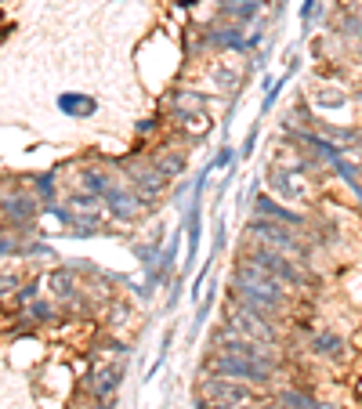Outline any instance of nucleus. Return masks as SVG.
<instances>
[{
    "instance_id": "9b49d317",
    "label": "nucleus",
    "mask_w": 362,
    "mask_h": 409,
    "mask_svg": "<svg viewBox=\"0 0 362 409\" xmlns=\"http://www.w3.org/2000/svg\"><path fill=\"white\" fill-rule=\"evenodd\" d=\"M257 207H261V214H269L272 221H279V225H301V214H290V210L275 207V203H272L269 196H261V199H257Z\"/></svg>"
},
{
    "instance_id": "4468645a",
    "label": "nucleus",
    "mask_w": 362,
    "mask_h": 409,
    "mask_svg": "<svg viewBox=\"0 0 362 409\" xmlns=\"http://www.w3.org/2000/svg\"><path fill=\"white\" fill-rule=\"evenodd\" d=\"M214 44H221V47H239V51H246V40L239 29H217L214 33Z\"/></svg>"
},
{
    "instance_id": "39448f33",
    "label": "nucleus",
    "mask_w": 362,
    "mask_h": 409,
    "mask_svg": "<svg viewBox=\"0 0 362 409\" xmlns=\"http://www.w3.org/2000/svg\"><path fill=\"white\" fill-rule=\"evenodd\" d=\"M250 232L254 235H261L269 246H275V250H282V254H293V257H305V243L301 239H293V235L282 228L279 221H272V217H257L254 225H250Z\"/></svg>"
},
{
    "instance_id": "7ed1b4c3",
    "label": "nucleus",
    "mask_w": 362,
    "mask_h": 409,
    "mask_svg": "<svg viewBox=\"0 0 362 409\" xmlns=\"http://www.w3.org/2000/svg\"><path fill=\"white\" fill-rule=\"evenodd\" d=\"M246 261H254V264H261L264 272H272L282 287H301V282H305V272L297 269V261H287V254L275 250V246H257Z\"/></svg>"
},
{
    "instance_id": "f03ea898",
    "label": "nucleus",
    "mask_w": 362,
    "mask_h": 409,
    "mask_svg": "<svg viewBox=\"0 0 362 409\" xmlns=\"http://www.w3.org/2000/svg\"><path fill=\"white\" fill-rule=\"evenodd\" d=\"M228 334L243 337V340H254V344H272L275 340V326L264 319V311L254 308H232L228 311Z\"/></svg>"
},
{
    "instance_id": "20e7f679",
    "label": "nucleus",
    "mask_w": 362,
    "mask_h": 409,
    "mask_svg": "<svg viewBox=\"0 0 362 409\" xmlns=\"http://www.w3.org/2000/svg\"><path fill=\"white\" fill-rule=\"evenodd\" d=\"M214 370L221 376H232V381H269V363H254V358L228 355V352L214 358Z\"/></svg>"
},
{
    "instance_id": "a211bd4d",
    "label": "nucleus",
    "mask_w": 362,
    "mask_h": 409,
    "mask_svg": "<svg viewBox=\"0 0 362 409\" xmlns=\"http://www.w3.org/2000/svg\"><path fill=\"white\" fill-rule=\"evenodd\" d=\"M4 290H15V275H0V293Z\"/></svg>"
},
{
    "instance_id": "423d86ee",
    "label": "nucleus",
    "mask_w": 362,
    "mask_h": 409,
    "mask_svg": "<svg viewBox=\"0 0 362 409\" xmlns=\"http://www.w3.org/2000/svg\"><path fill=\"white\" fill-rule=\"evenodd\" d=\"M269 188L287 203H301L308 196V181H305L301 170H287V167H275V163L269 170Z\"/></svg>"
},
{
    "instance_id": "2eb2a0df",
    "label": "nucleus",
    "mask_w": 362,
    "mask_h": 409,
    "mask_svg": "<svg viewBox=\"0 0 362 409\" xmlns=\"http://www.w3.org/2000/svg\"><path fill=\"white\" fill-rule=\"evenodd\" d=\"M47 282L55 287V293H58V297H73V279H69V272H55Z\"/></svg>"
},
{
    "instance_id": "dca6fc26",
    "label": "nucleus",
    "mask_w": 362,
    "mask_h": 409,
    "mask_svg": "<svg viewBox=\"0 0 362 409\" xmlns=\"http://www.w3.org/2000/svg\"><path fill=\"white\" fill-rule=\"evenodd\" d=\"M4 210H8L11 217H19V221H26V217L33 214V207H29V199H11V203H8Z\"/></svg>"
},
{
    "instance_id": "0eeeda50",
    "label": "nucleus",
    "mask_w": 362,
    "mask_h": 409,
    "mask_svg": "<svg viewBox=\"0 0 362 409\" xmlns=\"http://www.w3.org/2000/svg\"><path fill=\"white\" fill-rule=\"evenodd\" d=\"M116 388H120V366H98V370H91L87 391H91L94 399H109Z\"/></svg>"
},
{
    "instance_id": "f8f14e48",
    "label": "nucleus",
    "mask_w": 362,
    "mask_h": 409,
    "mask_svg": "<svg viewBox=\"0 0 362 409\" xmlns=\"http://www.w3.org/2000/svg\"><path fill=\"white\" fill-rule=\"evenodd\" d=\"M69 207H73V217H87V221L102 214V203L94 196H76V199H69Z\"/></svg>"
},
{
    "instance_id": "1a4fd4ad",
    "label": "nucleus",
    "mask_w": 362,
    "mask_h": 409,
    "mask_svg": "<svg viewBox=\"0 0 362 409\" xmlns=\"http://www.w3.org/2000/svg\"><path fill=\"white\" fill-rule=\"evenodd\" d=\"M178 123H181V127H188V131H192V134H207L210 131V116L207 113H203V109L196 105V109H185V105H178Z\"/></svg>"
},
{
    "instance_id": "6e6552de",
    "label": "nucleus",
    "mask_w": 362,
    "mask_h": 409,
    "mask_svg": "<svg viewBox=\"0 0 362 409\" xmlns=\"http://www.w3.org/2000/svg\"><path fill=\"white\" fill-rule=\"evenodd\" d=\"M239 76H243V66H239V62H235L232 55L217 58L214 80H217V87H221V91H235V87H239Z\"/></svg>"
},
{
    "instance_id": "f257e3e1",
    "label": "nucleus",
    "mask_w": 362,
    "mask_h": 409,
    "mask_svg": "<svg viewBox=\"0 0 362 409\" xmlns=\"http://www.w3.org/2000/svg\"><path fill=\"white\" fill-rule=\"evenodd\" d=\"M254 409L257 406V395L243 384H235L232 376H207L203 381V399H199V409Z\"/></svg>"
},
{
    "instance_id": "ddd939ff",
    "label": "nucleus",
    "mask_w": 362,
    "mask_h": 409,
    "mask_svg": "<svg viewBox=\"0 0 362 409\" xmlns=\"http://www.w3.org/2000/svg\"><path fill=\"white\" fill-rule=\"evenodd\" d=\"M58 105L66 109V113H76V116H91L94 113V102L91 98H80V94H62Z\"/></svg>"
},
{
    "instance_id": "aec40b11",
    "label": "nucleus",
    "mask_w": 362,
    "mask_h": 409,
    "mask_svg": "<svg viewBox=\"0 0 362 409\" xmlns=\"http://www.w3.org/2000/svg\"><path fill=\"white\" fill-rule=\"evenodd\" d=\"M228 4H232V0H228Z\"/></svg>"
},
{
    "instance_id": "f3484780",
    "label": "nucleus",
    "mask_w": 362,
    "mask_h": 409,
    "mask_svg": "<svg viewBox=\"0 0 362 409\" xmlns=\"http://www.w3.org/2000/svg\"><path fill=\"white\" fill-rule=\"evenodd\" d=\"M316 348H319V355H337V348H341V340L326 334V337H319V340H316Z\"/></svg>"
},
{
    "instance_id": "6ab92c4d",
    "label": "nucleus",
    "mask_w": 362,
    "mask_h": 409,
    "mask_svg": "<svg viewBox=\"0 0 362 409\" xmlns=\"http://www.w3.org/2000/svg\"><path fill=\"white\" fill-rule=\"evenodd\" d=\"M80 409H113V406H109V399H94L91 406H80Z\"/></svg>"
},
{
    "instance_id": "9d476101",
    "label": "nucleus",
    "mask_w": 362,
    "mask_h": 409,
    "mask_svg": "<svg viewBox=\"0 0 362 409\" xmlns=\"http://www.w3.org/2000/svg\"><path fill=\"white\" fill-rule=\"evenodd\" d=\"M311 102H316L319 109H341L348 98H344V91L337 84H319L316 91H311Z\"/></svg>"
}]
</instances>
